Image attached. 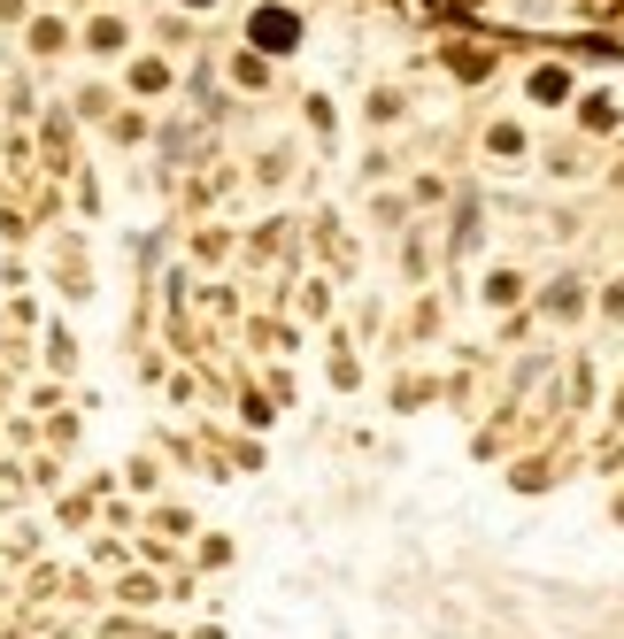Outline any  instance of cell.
<instances>
[{"mask_svg":"<svg viewBox=\"0 0 624 639\" xmlns=\"http://www.w3.org/2000/svg\"><path fill=\"white\" fill-rule=\"evenodd\" d=\"M254 39H262V47H294V16H278V9L254 16Z\"/></svg>","mask_w":624,"mask_h":639,"instance_id":"cell-1","label":"cell"}]
</instances>
